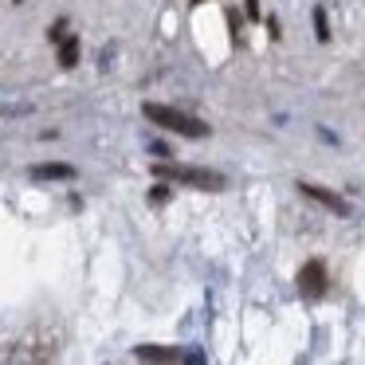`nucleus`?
<instances>
[{"label": "nucleus", "mask_w": 365, "mask_h": 365, "mask_svg": "<svg viewBox=\"0 0 365 365\" xmlns=\"http://www.w3.org/2000/svg\"><path fill=\"white\" fill-rule=\"evenodd\" d=\"M32 177H36V181H71L75 169L63 165V161H48V165H36Z\"/></svg>", "instance_id": "5"}, {"label": "nucleus", "mask_w": 365, "mask_h": 365, "mask_svg": "<svg viewBox=\"0 0 365 365\" xmlns=\"http://www.w3.org/2000/svg\"><path fill=\"white\" fill-rule=\"evenodd\" d=\"M75 59H79V40H67L63 48H59V63H63V67H75Z\"/></svg>", "instance_id": "7"}, {"label": "nucleus", "mask_w": 365, "mask_h": 365, "mask_svg": "<svg viewBox=\"0 0 365 365\" xmlns=\"http://www.w3.org/2000/svg\"><path fill=\"white\" fill-rule=\"evenodd\" d=\"M299 291L307 294V299H318V294H326V267L318 259H310L307 267L299 271Z\"/></svg>", "instance_id": "3"}, {"label": "nucleus", "mask_w": 365, "mask_h": 365, "mask_svg": "<svg viewBox=\"0 0 365 365\" xmlns=\"http://www.w3.org/2000/svg\"><path fill=\"white\" fill-rule=\"evenodd\" d=\"M142 114L153 122V126H165V130H173V134H181V138H205V134H208L205 122L189 118V114H181V110H173V106L145 103V106H142Z\"/></svg>", "instance_id": "1"}, {"label": "nucleus", "mask_w": 365, "mask_h": 365, "mask_svg": "<svg viewBox=\"0 0 365 365\" xmlns=\"http://www.w3.org/2000/svg\"><path fill=\"white\" fill-rule=\"evenodd\" d=\"M302 189V197H310V200H318V205H326V208H334V212H341L346 216L349 212V200H341V197H334V192H326V189H318V185H299Z\"/></svg>", "instance_id": "4"}, {"label": "nucleus", "mask_w": 365, "mask_h": 365, "mask_svg": "<svg viewBox=\"0 0 365 365\" xmlns=\"http://www.w3.org/2000/svg\"><path fill=\"white\" fill-rule=\"evenodd\" d=\"M161 177H173V181L185 185H200V189H224V177L212 173V169H192V165H158Z\"/></svg>", "instance_id": "2"}, {"label": "nucleus", "mask_w": 365, "mask_h": 365, "mask_svg": "<svg viewBox=\"0 0 365 365\" xmlns=\"http://www.w3.org/2000/svg\"><path fill=\"white\" fill-rule=\"evenodd\" d=\"M314 32H318V40H330V24H326V12L322 9H314Z\"/></svg>", "instance_id": "8"}, {"label": "nucleus", "mask_w": 365, "mask_h": 365, "mask_svg": "<svg viewBox=\"0 0 365 365\" xmlns=\"http://www.w3.org/2000/svg\"><path fill=\"white\" fill-rule=\"evenodd\" d=\"M134 354L142 361H181V349H165V346H138Z\"/></svg>", "instance_id": "6"}]
</instances>
